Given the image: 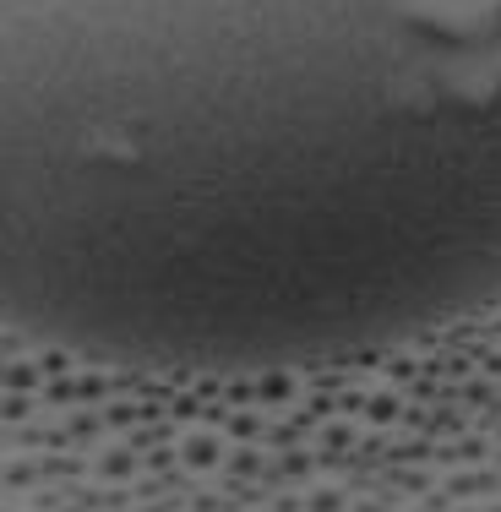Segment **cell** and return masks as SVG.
<instances>
[{"mask_svg":"<svg viewBox=\"0 0 501 512\" xmlns=\"http://www.w3.org/2000/svg\"><path fill=\"white\" fill-rule=\"evenodd\" d=\"M501 300V0H0V306L267 376Z\"/></svg>","mask_w":501,"mask_h":512,"instance_id":"obj_1","label":"cell"}]
</instances>
